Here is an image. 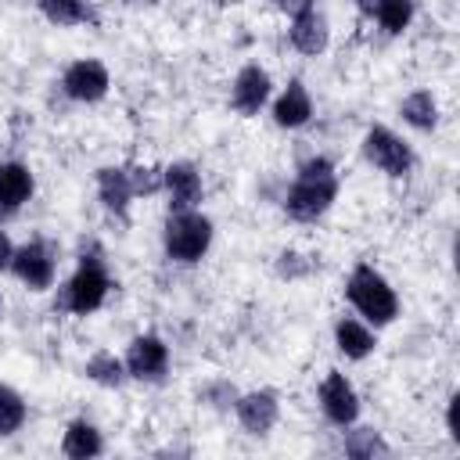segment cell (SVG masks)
Listing matches in <instances>:
<instances>
[{"label": "cell", "instance_id": "1", "mask_svg": "<svg viewBox=\"0 0 460 460\" xmlns=\"http://www.w3.org/2000/svg\"><path fill=\"white\" fill-rule=\"evenodd\" d=\"M338 194V183H334V172H331V162L327 158H313L302 165L295 187L288 190V201L284 208L295 216V219H316L327 212V205L334 201Z\"/></svg>", "mask_w": 460, "mask_h": 460}, {"label": "cell", "instance_id": "2", "mask_svg": "<svg viewBox=\"0 0 460 460\" xmlns=\"http://www.w3.org/2000/svg\"><path fill=\"white\" fill-rule=\"evenodd\" d=\"M349 302L374 323H388L399 309L395 302V291L388 288V280L381 273H374L370 266H359L352 277H349Z\"/></svg>", "mask_w": 460, "mask_h": 460}, {"label": "cell", "instance_id": "3", "mask_svg": "<svg viewBox=\"0 0 460 460\" xmlns=\"http://www.w3.org/2000/svg\"><path fill=\"white\" fill-rule=\"evenodd\" d=\"M208 241H212V223H208L205 216H198V212H190V208L169 216V223H165V252H169L172 259L194 262V259L205 255Z\"/></svg>", "mask_w": 460, "mask_h": 460}, {"label": "cell", "instance_id": "4", "mask_svg": "<svg viewBox=\"0 0 460 460\" xmlns=\"http://www.w3.org/2000/svg\"><path fill=\"white\" fill-rule=\"evenodd\" d=\"M108 295V277L101 270L97 259H83L79 273L72 277V284L65 288V305L72 313H93Z\"/></svg>", "mask_w": 460, "mask_h": 460}, {"label": "cell", "instance_id": "5", "mask_svg": "<svg viewBox=\"0 0 460 460\" xmlns=\"http://www.w3.org/2000/svg\"><path fill=\"white\" fill-rule=\"evenodd\" d=\"M363 151H367V158H370L377 169H385L388 176H402V172H410V165H413L410 147H406L392 129H385V126H374V129L367 133Z\"/></svg>", "mask_w": 460, "mask_h": 460}, {"label": "cell", "instance_id": "6", "mask_svg": "<svg viewBox=\"0 0 460 460\" xmlns=\"http://www.w3.org/2000/svg\"><path fill=\"white\" fill-rule=\"evenodd\" d=\"M165 363H169V352H165L162 338H155V334L137 338V341L129 345V352H126V367H129V374L140 377V381L162 377V374H165Z\"/></svg>", "mask_w": 460, "mask_h": 460}, {"label": "cell", "instance_id": "7", "mask_svg": "<svg viewBox=\"0 0 460 460\" xmlns=\"http://www.w3.org/2000/svg\"><path fill=\"white\" fill-rule=\"evenodd\" d=\"M11 270L18 273L22 284H29V288H36V291L54 280V259H50L47 244H40V241H32V244H25L22 252H14Z\"/></svg>", "mask_w": 460, "mask_h": 460}, {"label": "cell", "instance_id": "8", "mask_svg": "<svg viewBox=\"0 0 460 460\" xmlns=\"http://www.w3.org/2000/svg\"><path fill=\"white\" fill-rule=\"evenodd\" d=\"M104 90H108V68L101 61L86 58L65 72V93L75 101H97V97H104Z\"/></svg>", "mask_w": 460, "mask_h": 460}, {"label": "cell", "instance_id": "9", "mask_svg": "<svg viewBox=\"0 0 460 460\" xmlns=\"http://www.w3.org/2000/svg\"><path fill=\"white\" fill-rule=\"evenodd\" d=\"M320 402H323V413L334 424H352L356 413H359L356 392H352V385L341 374H327V381L320 385Z\"/></svg>", "mask_w": 460, "mask_h": 460}, {"label": "cell", "instance_id": "10", "mask_svg": "<svg viewBox=\"0 0 460 460\" xmlns=\"http://www.w3.org/2000/svg\"><path fill=\"white\" fill-rule=\"evenodd\" d=\"M162 183L169 187V194H172V208H176V212L194 208L198 198H201V176H198V169H194L190 162H176V165H169V169L162 172Z\"/></svg>", "mask_w": 460, "mask_h": 460}, {"label": "cell", "instance_id": "11", "mask_svg": "<svg viewBox=\"0 0 460 460\" xmlns=\"http://www.w3.org/2000/svg\"><path fill=\"white\" fill-rule=\"evenodd\" d=\"M237 417L252 435H266L277 424V395L273 392H248L237 399Z\"/></svg>", "mask_w": 460, "mask_h": 460}, {"label": "cell", "instance_id": "12", "mask_svg": "<svg viewBox=\"0 0 460 460\" xmlns=\"http://www.w3.org/2000/svg\"><path fill=\"white\" fill-rule=\"evenodd\" d=\"M266 97H270V75L259 65L241 68L237 79H234V108L244 111V115H252V111L262 108Z\"/></svg>", "mask_w": 460, "mask_h": 460}, {"label": "cell", "instance_id": "13", "mask_svg": "<svg viewBox=\"0 0 460 460\" xmlns=\"http://www.w3.org/2000/svg\"><path fill=\"white\" fill-rule=\"evenodd\" d=\"M32 194V176L25 165L18 162H0V208L14 212L22 201H29Z\"/></svg>", "mask_w": 460, "mask_h": 460}, {"label": "cell", "instance_id": "14", "mask_svg": "<svg viewBox=\"0 0 460 460\" xmlns=\"http://www.w3.org/2000/svg\"><path fill=\"white\" fill-rule=\"evenodd\" d=\"M309 115H313L309 93L302 90V83H288V90H284V93H280V101L273 104V119H277V126L295 129V126L309 122Z\"/></svg>", "mask_w": 460, "mask_h": 460}, {"label": "cell", "instance_id": "15", "mask_svg": "<svg viewBox=\"0 0 460 460\" xmlns=\"http://www.w3.org/2000/svg\"><path fill=\"white\" fill-rule=\"evenodd\" d=\"M291 43L302 54H320L327 47V22H323V14H316V11L298 14L291 22Z\"/></svg>", "mask_w": 460, "mask_h": 460}, {"label": "cell", "instance_id": "16", "mask_svg": "<svg viewBox=\"0 0 460 460\" xmlns=\"http://www.w3.org/2000/svg\"><path fill=\"white\" fill-rule=\"evenodd\" d=\"M61 449H65V456H72V460H90V456H97V453H101V435H97V428H93V424L75 420V424H68Z\"/></svg>", "mask_w": 460, "mask_h": 460}, {"label": "cell", "instance_id": "17", "mask_svg": "<svg viewBox=\"0 0 460 460\" xmlns=\"http://www.w3.org/2000/svg\"><path fill=\"white\" fill-rule=\"evenodd\" d=\"M97 187H101V201H104L111 212H126V201L133 198L129 180H126V169H115V165L101 169V172H97Z\"/></svg>", "mask_w": 460, "mask_h": 460}, {"label": "cell", "instance_id": "18", "mask_svg": "<svg viewBox=\"0 0 460 460\" xmlns=\"http://www.w3.org/2000/svg\"><path fill=\"white\" fill-rule=\"evenodd\" d=\"M334 338H338V349H341L349 359H363V356L374 349L370 331H367L363 323H356V320H341V323L334 327Z\"/></svg>", "mask_w": 460, "mask_h": 460}, {"label": "cell", "instance_id": "19", "mask_svg": "<svg viewBox=\"0 0 460 460\" xmlns=\"http://www.w3.org/2000/svg\"><path fill=\"white\" fill-rule=\"evenodd\" d=\"M402 119H406L410 126H417V129H431V126L438 122V108H435L431 93H428V90L410 93V97L402 101Z\"/></svg>", "mask_w": 460, "mask_h": 460}, {"label": "cell", "instance_id": "20", "mask_svg": "<svg viewBox=\"0 0 460 460\" xmlns=\"http://www.w3.org/2000/svg\"><path fill=\"white\" fill-rule=\"evenodd\" d=\"M374 14L388 32H402L413 18V0H381Z\"/></svg>", "mask_w": 460, "mask_h": 460}, {"label": "cell", "instance_id": "21", "mask_svg": "<svg viewBox=\"0 0 460 460\" xmlns=\"http://www.w3.org/2000/svg\"><path fill=\"white\" fill-rule=\"evenodd\" d=\"M86 377L97 381V385L115 388V385L122 381V363H119L111 352H97V356H90V363H86Z\"/></svg>", "mask_w": 460, "mask_h": 460}, {"label": "cell", "instance_id": "22", "mask_svg": "<svg viewBox=\"0 0 460 460\" xmlns=\"http://www.w3.org/2000/svg\"><path fill=\"white\" fill-rule=\"evenodd\" d=\"M22 420H25V402H22V395L0 385V435L18 431Z\"/></svg>", "mask_w": 460, "mask_h": 460}, {"label": "cell", "instance_id": "23", "mask_svg": "<svg viewBox=\"0 0 460 460\" xmlns=\"http://www.w3.org/2000/svg\"><path fill=\"white\" fill-rule=\"evenodd\" d=\"M345 453L356 456V460H363V456H374V453H388V446L381 442V435L374 428H363V431H352L345 438Z\"/></svg>", "mask_w": 460, "mask_h": 460}, {"label": "cell", "instance_id": "24", "mask_svg": "<svg viewBox=\"0 0 460 460\" xmlns=\"http://www.w3.org/2000/svg\"><path fill=\"white\" fill-rule=\"evenodd\" d=\"M40 7H43V14H47L50 22H58V25H75V22L86 18L83 0H40Z\"/></svg>", "mask_w": 460, "mask_h": 460}, {"label": "cell", "instance_id": "25", "mask_svg": "<svg viewBox=\"0 0 460 460\" xmlns=\"http://www.w3.org/2000/svg\"><path fill=\"white\" fill-rule=\"evenodd\" d=\"M126 180H129V190H133V194H155V190L162 187V176H158V169H151V165H133V169H126Z\"/></svg>", "mask_w": 460, "mask_h": 460}, {"label": "cell", "instance_id": "26", "mask_svg": "<svg viewBox=\"0 0 460 460\" xmlns=\"http://www.w3.org/2000/svg\"><path fill=\"white\" fill-rule=\"evenodd\" d=\"M302 255H295V252H284L280 255V273L284 277H298V273H305L309 270V262H298Z\"/></svg>", "mask_w": 460, "mask_h": 460}, {"label": "cell", "instance_id": "27", "mask_svg": "<svg viewBox=\"0 0 460 460\" xmlns=\"http://www.w3.org/2000/svg\"><path fill=\"white\" fill-rule=\"evenodd\" d=\"M446 424H449V435H453V438H460V395H453V399H449Z\"/></svg>", "mask_w": 460, "mask_h": 460}, {"label": "cell", "instance_id": "28", "mask_svg": "<svg viewBox=\"0 0 460 460\" xmlns=\"http://www.w3.org/2000/svg\"><path fill=\"white\" fill-rule=\"evenodd\" d=\"M273 4H277L284 14L298 18V14H305V11H309V4H313V0H273Z\"/></svg>", "mask_w": 460, "mask_h": 460}, {"label": "cell", "instance_id": "29", "mask_svg": "<svg viewBox=\"0 0 460 460\" xmlns=\"http://www.w3.org/2000/svg\"><path fill=\"white\" fill-rule=\"evenodd\" d=\"M11 259H14V248H11L7 234L0 230V270H7V266H11Z\"/></svg>", "mask_w": 460, "mask_h": 460}, {"label": "cell", "instance_id": "30", "mask_svg": "<svg viewBox=\"0 0 460 460\" xmlns=\"http://www.w3.org/2000/svg\"><path fill=\"white\" fill-rule=\"evenodd\" d=\"M356 4H359V11H363V14H374L381 0H356Z\"/></svg>", "mask_w": 460, "mask_h": 460}, {"label": "cell", "instance_id": "31", "mask_svg": "<svg viewBox=\"0 0 460 460\" xmlns=\"http://www.w3.org/2000/svg\"><path fill=\"white\" fill-rule=\"evenodd\" d=\"M0 320H4V298H0Z\"/></svg>", "mask_w": 460, "mask_h": 460}]
</instances>
